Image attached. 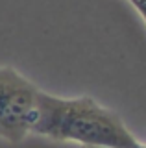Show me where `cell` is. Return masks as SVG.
Wrapping results in <instances>:
<instances>
[{
  "mask_svg": "<svg viewBox=\"0 0 146 148\" xmlns=\"http://www.w3.org/2000/svg\"><path fill=\"white\" fill-rule=\"evenodd\" d=\"M33 135L85 148H133L139 141L115 111L91 96L63 98L43 91Z\"/></svg>",
  "mask_w": 146,
  "mask_h": 148,
  "instance_id": "6da1fadb",
  "label": "cell"
},
{
  "mask_svg": "<svg viewBox=\"0 0 146 148\" xmlns=\"http://www.w3.org/2000/svg\"><path fill=\"white\" fill-rule=\"evenodd\" d=\"M41 89L13 67L0 65V139L20 143L33 133Z\"/></svg>",
  "mask_w": 146,
  "mask_h": 148,
  "instance_id": "7a4b0ae2",
  "label": "cell"
},
{
  "mask_svg": "<svg viewBox=\"0 0 146 148\" xmlns=\"http://www.w3.org/2000/svg\"><path fill=\"white\" fill-rule=\"evenodd\" d=\"M128 2L137 9V13L141 15V18L144 21V26H146V0H128Z\"/></svg>",
  "mask_w": 146,
  "mask_h": 148,
  "instance_id": "3957f363",
  "label": "cell"
},
{
  "mask_svg": "<svg viewBox=\"0 0 146 148\" xmlns=\"http://www.w3.org/2000/svg\"><path fill=\"white\" fill-rule=\"evenodd\" d=\"M133 148H146V143H143V141H137V145H135Z\"/></svg>",
  "mask_w": 146,
  "mask_h": 148,
  "instance_id": "277c9868",
  "label": "cell"
}]
</instances>
